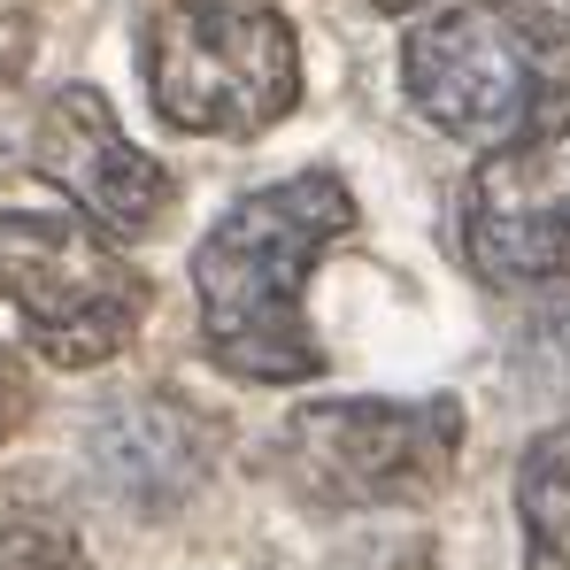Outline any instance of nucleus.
Here are the masks:
<instances>
[{
	"label": "nucleus",
	"instance_id": "obj_1",
	"mask_svg": "<svg viewBox=\"0 0 570 570\" xmlns=\"http://www.w3.org/2000/svg\"><path fill=\"white\" fill-rule=\"evenodd\" d=\"M347 232H355V193L332 170H301L232 200L193 255L208 363L247 385L324 379V347L308 332V278Z\"/></svg>",
	"mask_w": 570,
	"mask_h": 570
},
{
	"label": "nucleus",
	"instance_id": "obj_8",
	"mask_svg": "<svg viewBox=\"0 0 570 570\" xmlns=\"http://www.w3.org/2000/svg\"><path fill=\"white\" fill-rule=\"evenodd\" d=\"M208 463H216V424L193 416L186 401H131L94 424L100 485L139 509H170V501L200 493Z\"/></svg>",
	"mask_w": 570,
	"mask_h": 570
},
{
	"label": "nucleus",
	"instance_id": "obj_9",
	"mask_svg": "<svg viewBox=\"0 0 570 570\" xmlns=\"http://www.w3.org/2000/svg\"><path fill=\"white\" fill-rule=\"evenodd\" d=\"M517 524H524V570H570V424L540 432L524 448Z\"/></svg>",
	"mask_w": 570,
	"mask_h": 570
},
{
	"label": "nucleus",
	"instance_id": "obj_10",
	"mask_svg": "<svg viewBox=\"0 0 570 570\" xmlns=\"http://www.w3.org/2000/svg\"><path fill=\"white\" fill-rule=\"evenodd\" d=\"M0 570H94L86 540L39 509H0Z\"/></svg>",
	"mask_w": 570,
	"mask_h": 570
},
{
	"label": "nucleus",
	"instance_id": "obj_5",
	"mask_svg": "<svg viewBox=\"0 0 570 570\" xmlns=\"http://www.w3.org/2000/svg\"><path fill=\"white\" fill-rule=\"evenodd\" d=\"M401 86H409L416 116L432 131L493 147V139L540 124V108L556 100L563 70H556V47H540L509 8L463 0V8H440V16H424L409 31Z\"/></svg>",
	"mask_w": 570,
	"mask_h": 570
},
{
	"label": "nucleus",
	"instance_id": "obj_11",
	"mask_svg": "<svg viewBox=\"0 0 570 570\" xmlns=\"http://www.w3.org/2000/svg\"><path fill=\"white\" fill-rule=\"evenodd\" d=\"M23 416H31V371L16 347H0V448L23 432Z\"/></svg>",
	"mask_w": 570,
	"mask_h": 570
},
{
	"label": "nucleus",
	"instance_id": "obj_3",
	"mask_svg": "<svg viewBox=\"0 0 570 570\" xmlns=\"http://www.w3.org/2000/svg\"><path fill=\"white\" fill-rule=\"evenodd\" d=\"M0 301L23 316V340L62 371L124 355L147 324V278L124 263V247L86 216L55 208H0Z\"/></svg>",
	"mask_w": 570,
	"mask_h": 570
},
{
	"label": "nucleus",
	"instance_id": "obj_12",
	"mask_svg": "<svg viewBox=\"0 0 570 570\" xmlns=\"http://www.w3.org/2000/svg\"><path fill=\"white\" fill-rule=\"evenodd\" d=\"M540 47H570V0H501Z\"/></svg>",
	"mask_w": 570,
	"mask_h": 570
},
{
	"label": "nucleus",
	"instance_id": "obj_7",
	"mask_svg": "<svg viewBox=\"0 0 570 570\" xmlns=\"http://www.w3.org/2000/svg\"><path fill=\"white\" fill-rule=\"evenodd\" d=\"M31 170L62 193L94 232L108 239H139L163 224L170 208V170L124 139L116 108L94 86H62V94L39 108V131H31Z\"/></svg>",
	"mask_w": 570,
	"mask_h": 570
},
{
	"label": "nucleus",
	"instance_id": "obj_6",
	"mask_svg": "<svg viewBox=\"0 0 570 570\" xmlns=\"http://www.w3.org/2000/svg\"><path fill=\"white\" fill-rule=\"evenodd\" d=\"M463 255L493 285L570 278V116H540L485 147L463 186Z\"/></svg>",
	"mask_w": 570,
	"mask_h": 570
},
{
	"label": "nucleus",
	"instance_id": "obj_4",
	"mask_svg": "<svg viewBox=\"0 0 570 570\" xmlns=\"http://www.w3.org/2000/svg\"><path fill=\"white\" fill-rule=\"evenodd\" d=\"M463 455V401H308L285 416V471L324 509H401Z\"/></svg>",
	"mask_w": 570,
	"mask_h": 570
},
{
	"label": "nucleus",
	"instance_id": "obj_2",
	"mask_svg": "<svg viewBox=\"0 0 570 570\" xmlns=\"http://www.w3.org/2000/svg\"><path fill=\"white\" fill-rule=\"evenodd\" d=\"M147 94L170 131L255 139L301 100V39L271 0H170L147 23Z\"/></svg>",
	"mask_w": 570,
	"mask_h": 570
}]
</instances>
